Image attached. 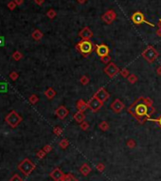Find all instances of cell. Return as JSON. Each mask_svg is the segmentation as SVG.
I'll return each instance as SVG.
<instances>
[{"label":"cell","instance_id":"1","mask_svg":"<svg viewBox=\"0 0 161 181\" xmlns=\"http://www.w3.org/2000/svg\"><path fill=\"white\" fill-rule=\"evenodd\" d=\"M142 98L139 97L133 104L128 107L127 111L133 118H135L140 124H143L146 120H148L150 117L148 115L149 107L142 102Z\"/></svg>","mask_w":161,"mask_h":181},{"label":"cell","instance_id":"2","mask_svg":"<svg viewBox=\"0 0 161 181\" xmlns=\"http://www.w3.org/2000/svg\"><path fill=\"white\" fill-rule=\"evenodd\" d=\"M76 49L79 50L83 57H88L90 53L96 49V47L90 40H82L75 46Z\"/></svg>","mask_w":161,"mask_h":181},{"label":"cell","instance_id":"3","mask_svg":"<svg viewBox=\"0 0 161 181\" xmlns=\"http://www.w3.org/2000/svg\"><path fill=\"white\" fill-rule=\"evenodd\" d=\"M141 56L148 62V63L152 64L156 60L157 57H158V52H157V50L154 49L153 46H148L142 51Z\"/></svg>","mask_w":161,"mask_h":181},{"label":"cell","instance_id":"4","mask_svg":"<svg viewBox=\"0 0 161 181\" xmlns=\"http://www.w3.org/2000/svg\"><path fill=\"white\" fill-rule=\"evenodd\" d=\"M5 120L11 127L15 128V127H17L19 125L21 121H22V118H21V116L17 113L16 111L13 110V111H11L7 116H6Z\"/></svg>","mask_w":161,"mask_h":181},{"label":"cell","instance_id":"5","mask_svg":"<svg viewBox=\"0 0 161 181\" xmlns=\"http://www.w3.org/2000/svg\"><path fill=\"white\" fill-rule=\"evenodd\" d=\"M17 168H18V170L20 172H22L25 176H28L29 174H31V172L35 169V164H33L29 158H25L20 162V164L18 165Z\"/></svg>","mask_w":161,"mask_h":181},{"label":"cell","instance_id":"6","mask_svg":"<svg viewBox=\"0 0 161 181\" xmlns=\"http://www.w3.org/2000/svg\"><path fill=\"white\" fill-rule=\"evenodd\" d=\"M131 20L133 21L134 24H136V25H141V24H147L152 28H154V24L150 23L149 21L145 19V15L143 14L141 11H136V13H134L132 14V16H131Z\"/></svg>","mask_w":161,"mask_h":181},{"label":"cell","instance_id":"7","mask_svg":"<svg viewBox=\"0 0 161 181\" xmlns=\"http://www.w3.org/2000/svg\"><path fill=\"white\" fill-rule=\"evenodd\" d=\"M103 71H104V73L109 77V78H114L115 76H117L118 74L120 73V70L115 63L110 62V63L103 68Z\"/></svg>","mask_w":161,"mask_h":181},{"label":"cell","instance_id":"8","mask_svg":"<svg viewBox=\"0 0 161 181\" xmlns=\"http://www.w3.org/2000/svg\"><path fill=\"white\" fill-rule=\"evenodd\" d=\"M87 105H88V109H90L92 112H97L102 107L103 102H100L99 99H97L96 97L93 96L87 102Z\"/></svg>","mask_w":161,"mask_h":181},{"label":"cell","instance_id":"9","mask_svg":"<svg viewBox=\"0 0 161 181\" xmlns=\"http://www.w3.org/2000/svg\"><path fill=\"white\" fill-rule=\"evenodd\" d=\"M116 18H117V13L113 10H108L101 15V20L105 24H108V25L114 22Z\"/></svg>","mask_w":161,"mask_h":181},{"label":"cell","instance_id":"10","mask_svg":"<svg viewBox=\"0 0 161 181\" xmlns=\"http://www.w3.org/2000/svg\"><path fill=\"white\" fill-rule=\"evenodd\" d=\"M94 97H96L97 99H99L100 102H106V100L109 99L110 94L108 93V91H107L105 88L100 87V88H99V89L96 91V93L94 94Z\"/></svg>","mask_w":161,"mask_h":181},{"label":"cell","instance_id":"11","mask_svg":"<svg viewBox=\"0 0 161 181\" xmlns=\"http://www.w3.org/2000/svg\"><path fill=\"white\" fill-rule=\"evenodd\" d=\"M124 103L121 102L120 99H116L114 102L111 103V105H110V107L113 110V112H115V113H120V112L124 109Z\"/></svg>","mask_w":161,"mask_h":181},{"label":"cell","instance_id":"12","mask_svg":"<svg viewBox=\"0 0 161 181\" xmlns=\"http://www.w3.org/2000/svg\"><path fill=\"white\" fill-rule=\"evenodd\" d=\"M79 36L82 38V40H90L93 37V31L88 27H84L80 31Z\"/></svg>","mask_w":161,"mask_h":181},{"label":"cell","instance_id":"13","mask_svg":"<svg viewBox=\"0 0 161 181\" xmlns=\"http://www.w3.org/2000/svg\"><path fill=\"white\" fill-rule=\"evenodd\" d=\"M96 52L98 56L100 58V57H103V56H106L109 54L110 52V49L109 47H107L105 44H100V45H97L96 46Z\"/></svg>","mask_w":161,"mask_h":181},{"label":"cell","instance_id":"14","mask_svg":"<svg viewBox=\"0 0 161 181\" xmlns=\"http://www.w3.org/2000/svg\"><path fill=\"white\" fill-rule=\"evenodd\" d=\"M64 176L65 174L63 173V171L59 168H55L54 170L49 174V176L54 181H61L63 177H64Z\"/></svg>","mask_w":161,"mask_h":181},{"label":"cell","instance_id":"15","mask_svg":"<svg viewBox=\"0 0 161 181\" xmlns=\"http://www.w3.org/2000/svg\"><path fill=\"white\" fill-rule=\"evenodd\" d=\"M55 114H56V116H57L59 118H60V120H64V118H65L67 117L68 110L65 108V106L61 105L55 110Z\"/></svg>","mask_w":161,"mask_h":181},{"label":"cell","instance_id":"16","mask_svg":"<svg viewBox=\"0 0 161 181\" xmlns=\"http://www.w3.org/2000/svg\"><path fill=\"white\" fill-rule=\"evenodd\" d=\"M76 108L78 109V111L80 112H84L86 109H88L87 102H84L83 100H79L76 103Z\"/></svg>","mask_w":161,"mask_h":181},{"label":"cell","instance_id":"17","mask_svg":"<svg viewBox=\"0 0 161 181\" xmlns=\"http://www.w3.org/2000/svg\"><path fill=\"white\" fill-rule=\"evenodd\" d=\"M91 172V168L87 163H83V164L80 167V173L82 174L83 176H87Z\"/></svg>","mask_w":161,"mask_h":181},{"label":"cell","instance_id":"18","mask_svg":"<svg viewBox=\"0 0 161 181\" xmlns=\"http://www.w3.org/2000/svg\"><path fill=\"white\" fill-rule=\"evenodd\" d=\"M74 120L77 121V122H82L83 120H85V116H84V112H80V111H77L73 116Z\"/></svg>","mask_w":161,"mask_h":181},{"label":"cell","instance_id":"19","mask_svg":"<svg viewBox=\"0 0 161 181\" xmlns=\"http://www.w3.org/2000/svg\"><path fill=\"white\" fill-rule=\"evenodd\" d=\"M43 36H44L43 32H42L40 29H34L33 32L31 33V37L33 38L35 41H40L42 38H43Z\"/></svg>","mask_w":161,"mask_h":181},{"label":"cell","instance_id":"20","mask_svg":"<svg viewBox=\"0 0 161 181\" xmlns=\"http://www.w3.org/2000/svg\"><path fill=\"white\" fill-rule=\"evenodd\" d=\"M45 96H46L49 100H52L53 98L56 96V91L54 90V88L49 87L46 91H45Z\"/></svg>","mask_w":161,"mask_h":181},{"label":"cell","instance_id":"21","mask_svg":"<svg viewBox=\"0 0 161 181\" xmlns=\"http://www.w3.org/2000/svg\"><path fill=\"white\" fill-rule=\"evenodd\" d=\"M61 181H79V180L77 179L76 177L73 176V174H65L64 177H63Z\"/></svg>","mask_w":161,"mask_h":181},{"label":"cell","instance_id":"22","mask_svg":"<svg viewBox=\"0 0 161 181\" xmlns=\"http://www.w3.org/2000/svg\"><path fill=\"white\" fill-rule=\"evenodd\" d=\"M89 82H90V79H89V77L86 76V75H82V76L80 78V84H82V85H88Z\"/></svg>","mask_w":161,"mask_h":181},{"label":"cell","instance_id":"23","mask_svg":"<svg viewBox=\"0 0 161 181\" xmlns=\"http://www.w3.org/2000/svg\"><path fill=\"white\" fill-rule=\"evenodd\" d=\"M127 80H128V82H129L130 84L134 85V84H136V83L138 82V76L135 75V74H130V75L128 76Z\"/></svg>","mask_w":161,"mask_h":181},{"label":"cell","instance_id":"24","mask_svg":"<svg viewBox=\"0 0 161 181\" xmlns=\"http://www.w3.org/2000/svg\"><path fill=\"white\" fill-rule=\"evenodd\" d=\"M56 15H57V13H56V11L53 10V9H49V10L47 11V16L49 17V19H54Z\"/></svg>","mask_w":161,"mask_h":181},{"label":"cell","instance_id":"25","mask_svg":"<svg viewBox=\"0 0 161 181\" xmlns=\"http://www.w3.org/2000/svg\"><path fill=\"white\" fill-rule=\"evenodd\" d=\"M59 145H60V147L62 149H67L68 147V145H69V141H68L67 138H63L62 140L59 142Z\"/></svg>","mask_w":161,"mask_h":181},{"label":"cell","instance_id":"26","mask_svg":"<svg viewBox=\"0 0 161 181\" xmlns=\"http://www.w3.org/2000/svg\"><path fill=\"white\" fill-rule=\"evenodd\" d=\"M99 128L101 130V131H107L109 129V124L106 122V121H101V122L99 124Z\"/></svg>","mask_w":161,"mask_h":181},{"label":"cell","instance_id":"27","mask_svg":"<svg viewBox=\"0 0 161 181\" xmlns=\"http://www.w3.org/2000/svg\"><path fill=\"white\" fill-rule=\"evenodd\" d=\"M142 102H144L145 104L148 106V107H151V106H153V103H154L153 99H151V98H149V97H147V98H142Z\"/></svg>","mask_w":161,"mask_h":181},{"label":"cell","instance_id":"28","mask_svg":"<svg viewBox=\"0 0 161 181\" xmlns=\"http://www.w3.org/2000/svg\"><path fill=\"white\" fill-rule=\"evenodd\" d=\"M29 102H31V104H35V103L38 102L39 99H38V97L35 94H32V95H31V96H29Z\"/></svg>","mask_w":161,"mask_h":181},{"label":"cell","instance_id":"29","mask_svg":"<svg viewBox=\"0 0 161 181\" xmlns=\"http://www.w3.org/2000/svg\"><path fill=\"white\" fill-rule=\"evenodd\" d=\"M23 58V54L20 51H15L13 54V59L15 61H20Z\"/></svg>","mask_w":161,"mask_h":181},{"label":"cell","instance_id":"30","mask_svg":"<svg viewBox=\"0 0 161 181\" xmlns=\"http://www.w3.org/2000/svg\"><path fill=\"white\" fill-rule=\"evenodd\" d=\"M80 129L83 130V131H86V130L89 129V123L87 122V121L83 120L82 122L80 123Z\"/></svg>","mask_w":161,"mask_h":181},{"label":"cell","instance_id":"31","mask_svg":"<svg viewBox=\"0 0 161 181\" xmlns=\"http://www.w3.org/2000/svg\"><path fill=\"white\" fill-rule=\"evenodd\" d=\"M100 61L102 62L103 64L105 65H108L110 62H111V57H110L109 55H106V56H103V57H100Z\"/></svg>","mask_w":161,"mask_h":181},{"label":"cell","instance_id":"32","mask_svg":"<svg viewBox=\"0 0 161 181\" xmlns=\"http://www.w3.org/2000/svg\"><path fill=\"white\" fill-rule=\"evenodd\" d=\"M127 147H129L130 149H133V148H135L136 146V142L134 140V139H129V140L127 141Z\"/></svg>","mask_w":161,"mask_h":181},{"label":"cell","instance_id":"33","mask_svg":"<svg viewBox=\"0 0 161 181\" xmlns=\"http://www.w3.org/2000/svg\"><path fill=\"white\" fill-rule=\"evenodd\" d=\"M53 133H54L56 136H61L63 134V129L60 126H55L54 128H53Z\"/></svg>","mask_w":161,"mask_h":181},{"label":"cell","instance_id":"34","mask_svg":"<svg viewBox=\"0 0 161 181\" xmlns=\"http://www.w3.org/2000/svg\"><path fill=\"white\" fill-rule=\"evenodd\" d=\"M16 4H15V2L13 1V0H11V1H9L8 2V4H7V7L9 8V10L10 11H13L14 9L16 8Z\"/></svg>","mask_w":161,"mask_h":181},{"label":"cell","instance_id":"35","mask_svg":"<svg viewBox=\"0 0 161 181\" xmlns=\"http://www.w3.org/2000/svg\"><path fill=\"white\" fill-rule=\"evenodd\" d=\"M96 169L100 172V173H102V172L105 170V165H104L103 163H98L96 165Z\"/></svg>","mask_w":161,"mask_h":181},{"label":"cell","instance_id":"36","mask_svg":"<svg viewBox=\"0 0 161 181\" xmlns=\"http://www.w3.org/2000/svg\"><path fill=\"white\" fill-rule=\"evenodd\" d=\"M120 75L123 77V78H128V76L130 75L129 71H128V69H126V68H123V69H121L120 71Z\"/></svg>","mask_w":161,"mask_h":181},{"label":"cell","instance_id":"37","mask_svg":"<svg viewBox=\"0 0 161 181\" xmlns=\"http://www.w3.org/2000/svg\"><path fill=\"white\" fill-rule=\"evenodd\" d=\"M18 77H19V74L15 72V71H13V72L10 74V78L13 80V81H16V80L18 79Z\"/></svg>","mask_w":161,"mask_h":181},{"label":"cell","instance_id":"38","mask_svg":"<svg viewBox=\"0 0 161 181\" xmlns=\"http://www.w3.org/2000/svg\"><path fill=\"white\" fill-rule=\"evenodd\" d=\"M46 155H47V153L45 152L43 149H42V150L38 151V152H37L36 156H37V158H45V156H46Z\"/></svg>","mask_w":161,"mask_h":181},{"label":"cell","instance_id":"39","mask_svg":"<svg viewBox=\"0 0 161 181\" xmlns=\"http://www.w3.org/2000/svg\"><path fill=\"white\" fill-rule=\"evenodd\" d=\"M10 181H23V179L18 176V174H14V176L10 179Z\"/></svg>","mask_w":161,"mask_h":181},{"label":"cell","instance_id":"40","mask_svg":"<svg viewBox=\"0 0 161 181\" xmlns=\"http://www.w3.org/2000/svg\"><path fill=\"white\" fill-rule=\"evenodd\" d=\"M43 150L45 151V152H46L47 154V153H49V152H51V150H52V147L50 146V145H49V144H47L46 146H45L44 148H43Z\"/></svg>","mask_w":161,"mask_h":181},{"label":"cell","instance_id":"41","mask_svg":"<svg viewBox=\"0 0 161 181\" xmlns=\"http://www.w3.org/2000/svg\"><path fill=\"white\" fill-rule=\"evenodd\" d=\"M148 120H152V121H154V122H156L158 125L161 127V115H160V117H158L157 118H156V120H152V118H149Z\"/></svg>","mask_w":161,"mask_h":181},{"label":"cell","instance_id":"42","mask_svg":"<svg viewBox=\"0 0 161 181\" xmlns=\"http://www.w3.org/2000/svg\"><path fill=\"white\" fill-rule=\"evenodd\" d=\"M34 2H35V4H37L38 6H41L44 4L45 0H34Z\"/></svg>","mask_w":161,"mask_h":181},{"label":"cell","instance_id":"43","mask_svg":"<svg viewBox=\"0 0 161 181\" xmlns=\"http://www.w3.org/2000/svg\"><path fill=\"white\" fill-rule=\"evenodd\" d=\"M4 91H6L5 85L3 83H0V92H4Z\"/></svg>","mask_w":161,"mask_h":181},{"label":"cell","instance_id":"44","mask_svg":"<svg viewBox=\"0 0 161 181\" xmlns=\"http://www.w3.org/2000/svg\"><path fill=\"white\" fill-rule=\"evenodd\" d=\"M14 2H15V4L17 6H20V5H22L23 3H24V0H13Z\"/></svg>","mask_w":161,"mask_h":181},{"label":"cell","instance_id":"45","mask_svg":"<svg viewBox=\"0 0 161 181\" xmlns=\"http://www.w3.org/2000/svg\"><path fill=\"white\" fill-rule=\"evenodd\" d=\"M156 74L158 76H161V66H159L158 67L156 68Z\"/></svg>","mask_w":161,"mask_h":181},{"label":"cell","instance_id":"46","mask_svg":"<svg viewBox=\"0 0 161 181\" xmlns=\"http://www.w3.org/2000/svg\"><path fill=\"white\" fill-rule=\"evenodd\" d=\"M3 44H4V38L0 36V47H2Z\"/></svg>","mask_w":161,"mask_h":181},{"label":"cell","instance_id":"47","mask_svg":"<svg viewBox=\"0 0 161 181\" xmlns=\"http://www.w3.org/2000/svg\"><path fill=\"white\" fill-rule=\"evenodd\" d=\"M156 35H157L158 37H161V29H158L156 31Z\"/></svg>","mask_w":161,"mask_h":181},{"label":"cell","instance_id":"48","mask_svg":"<svg viewBox=\"0 0 161 181\" xmlns=\"http://www.w3.org/2000/svg\"><path fill=\"white\" fill-rule=\"evenodd\" d=\"M158 27H159V29H161V19H159V21H158Z\"/></svg>","mask_w":161,"mask_h":181}]
</instances>
